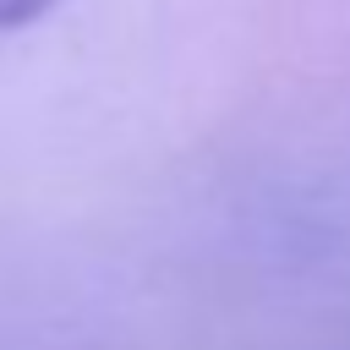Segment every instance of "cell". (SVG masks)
<instances>
[{
  "mask_svg": "<svg viewBox=\"0 0 350 350\" xmlns=\"http://www.w3.org/2000/svg\"><path fill=\"white\" fill-rule=\"evenodd\" d=\"M44 11H55V0H0V33H16L27 22H38Z\"/></svg>",
  "mask_w": 350,
  "mask_h": 350,
  "instance_id": "1",
  "label": "cell"
}]
</instances>
